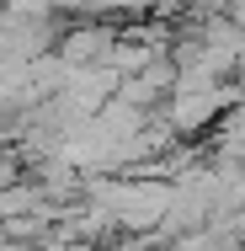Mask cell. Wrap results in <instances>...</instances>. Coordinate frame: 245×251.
<instances>
[{"label": "cell", "instance_id": "obj_1", "mask_svg": "<svg viewBox=\"0 0 245 251\" xmlns=\"http://www.w3.org/2000/svg\"><path fill=\"white\" fill-rule=\"evenodd\" d=\"M219 107H224V91H213V86H202V91H176L171 123H176V128H197V123H208Z\"/></svg>", "mask_w": 245, "mask_h": 251}]
</instances>
